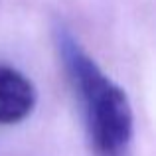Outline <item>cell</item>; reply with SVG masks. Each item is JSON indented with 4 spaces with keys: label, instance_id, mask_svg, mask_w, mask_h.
<instances>
[{
    "label": "cell",
    "instance_id": "1",
    "mask_svg": "<svg viewBox=\"0 0 156 156\" xmlns=\"http://www.w3.org/2000/svg\"><path fill=\"white\" fill-rule=\"evenodd\" d=\"M53 42L85 121L97 156H125L134 134V115L126 91L101 69L65 26L53 28Z\"/></svg>",
    "mask_w": 156,
    "mask_h": 156
},
{
    "label": "cell",
    "instance_id": "2",
    "mask_svg": "<svg viewBox=\"0 0 156 156\" xmlns=\"http://www.w3.org/2000/svg\"><path fill=\"white\" fill-rule=\"evenodd\" d=\"M38 103L34 81L20 69L0 65V125H18Z\"/></svg>",
    "mask_w": 156,
    "mask_h": 156
}]
</instances>
